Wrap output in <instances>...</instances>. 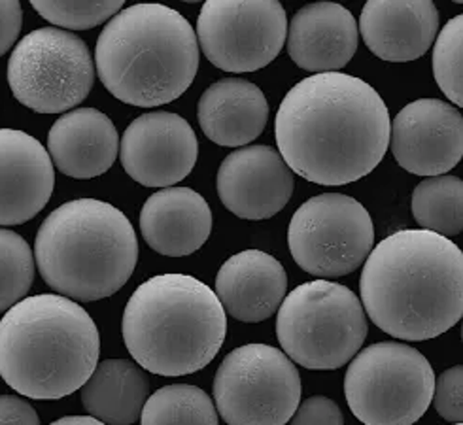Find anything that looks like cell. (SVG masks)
I'll list each match as a JSON object with an SVG mask.
<instances>
[{
    "mask_svg": "<svg viewBox=\"0 0 463 425\" xmlns=\"http://www.w3.org/2000/svg\"><path fill=\"white\" fill-rule=\"evenodd\" d=\"M390 112L378 91L343 72L293 85L275 121L279 154L291 173L318 185L371 175L390 146Z\"/></svg>",
    "mask_w": 463,
    "mask_h": 425,
    "instance_id": "obj_1",
    "label": "cell"
},
{
    "mask_svg": "<svg viewBox=\"0 0 463 425\" xmlns=\"http://www.w3.org/2000/svg\"><path fill=\"white\" fill-rule=\"evenodd\" d=\"M362 305L384 333L420 343L452 329L463 314V253L426 229L378 242L360 279Z\"/></svg>",
    "mask_w": 463,
    "mask_h": 425,
    "instance_id": "obj_2",
    "label": "cell"
},
{
    "mask_svg": "<svg viewBox=\"0 0 463 425\" xmlns=\"http://www.w3.org/2000/svg\"><path fill=\"white\" fill-rule=\"evenodd\" d=\"M99 352L93 317L62 295L25 297L0 320V376L29 399H62L81 390Z\"/></svg>",
    "mask_w": 463,
    "mask_h": 425,
    "instance_id": "obj_3",
    "label": "cell"
},
{
    "mask_svg": "<svg viewBox=\"0 0 463 425\" xmlns=\"http://www.w3.org/2000/svg\"><path fill=\"white\" fill-rule=\"evenodd\" d=\"M97 74L118 100L156 109L182 97L199 71L192 24L165 5H135L116 14L95 48Z\"/></svg>",
    "mask_w": 463,
    "mask_h": 425,
    "instance_id": "obj_4",
    "label": "cell"
},
{
    "mask_svg": "<svg viewBox=\"0 0 463 425\" xmlns=\"http://www.w3.org/2000/svg\"><path fill=\"white\" fill-rule=\"evenodd\" d=\"M121 333L137 365L159 376H185L213 361L227 335V314L195 276L157 274L125 307Z\"/></svg>",
    "mask_w": 463,
    "mask_h": 425,
    "instance_id": "obj_5",
    "label": "cell"
},
{
    "mask_svg": "<svg viewBox=\"0 0 463 425\" xmlns=\"http://www.w3.org/2000/svg\"><path fill=\"white\" fill-rule=\"evenodd\" d=\"M34 261L44 282L67 299H107L131 280L138 241L123 212L97 199L61 204L40 225Z\"/></svg>",
    "mask_w": 463,
    "mask_h": 425,
    "instance_id": "obj_6",
    "label": "cell"
},
{
    "mask_svg": "<svg viewBox=\"0 0 463 425\" xmlns=\"http://www.w3.org/2000/svg\"><path fill=\"white\" fill-rule=\"evenodd\" d=\"M277 336L293 364L310 371L339 369L364 346L365 310L357 295L343 284L307 282L282 301Z\"/></svg>",
    "mask_w": 463,
    "mask_h": 425,
    "instance_id": "obj_7",
    "label": "cell"
},
{
    "mask_svg": "<svg viewBox=\"0 0 463 425\" xmlns=\"http://www.w3.org/2000/svg\"><path fill=\"white\" fill-rule=\"evenodd\" d=\"M435 373L416 348L376 343L357 352L345 376L352 414L364 425H412L431 405Z\"/></svg>",
    "mask_w": 463,
    "mask_h": 425,
    "instance_id": "obj_8",
    "label": "cell"
},
{
    "mask_svg": "<svg viewBox=\"0 0 463 425\" xmlns=\"http://www.w3.org/2000/svg\"><path fill=\"white\" fill-rule=\"evenodd\" d=\"M14 97L38 114H61L88 99L95 62L86 42L74 33L42 27L19 40L8 61Z\"/></svg>",
    "mask_w": 463,
    "mask_h": 425,
    "instance_id": "obj_9",
    "label": "cell"
},
{
    "mask_svg": "<svg viewBox=\"0 0 463 425\" xmlns=\"http://www.w3.org/2000/svg\"><path fill=\"white\" fill-rule=\"evenodd\" d=\"M296 364L269 345H246L222 361L214 378L216 411L227 425H286L301 402Z\"/></svg>",
    "mask_w": 463,
    "mask_h": 425,
    "instance_id": "obj_10",
    "label": "cell"
},
{
    "mask_svg": "<svg viewBox=\"0 0 463 425\" xmlns=\"http://www.w3.org/2000/svg\"><path fill=\"white\" fill-rule=\"evenodd\" d=\"M291 258L308 274L336 279L362 267L374 248V227L362 203L322 194L298 208L288 227Z\"/></svg>",
    "mask_w": 463,
    "mask_h": 425,
    "instance_id": "obj_11",
    "label": "cell"
},
{
    "mask_svg": "<svg viewBox=\"0 0 463 425\" xmlns=\"http://www.w3.org/2000/svg\"><path fill=\"white\" fill-rule=\"evenodd\" d=\"M199 50L225 72H256L275 61L288 36L277 0H210L197 19Z\"/></svg>",
    "mask_w": 463,
    "mask_h": 425,
    "instance_id": "obj_12",
    "label": "cell"
},
{
    "mask_svg": "<svg viewBox=\"0 0 463 425\" xmlns=\"http://www.w3.org/2000/svg\"><path fill=\"white\" fill-rule=\"evenodd\" d=\"M121 165L137 184L171 187L192 175L199 157L195 131L182 116L148 112L121 137Z\"/></svg>",
    "mask_w": 463,
    "mask_h": 425,
    "instance_id": "obj_13",
    "label": "cell"
},
{
    "mask_svg": "<svg viewBox=\"0 0 463 425\" xmlns=\"http://www.w3.org/2000/svg\"><path fill=\"white\" fill-rule=\"evenodd\" d=\"M395 161L418 176H443L463 156V118L454 104L420 99L390 123Z\"/></svg>",
    "mask_w": 463,
    "mask_h": 425,
    "instance_id": "obj_14",
    "label": "cell"
},
{
    "mask_svg": "<svg viewBox=\"0 0 463 425\" xmlns=\"http://www.w3.org/2000/svg\"><path fill=\"white\" fill-rule=\"evenodd\" d=\"M293 173L270 146H248L229 154L218 170V195L242 220H267L289 203Z\"/></svg>",
    "mask_w": 463,
    "mask_h": 425,
    "instance_id": "obj_15",
    "label": "cell"
},
{
    "mask_svg": "<svg viewBox=\"0 0 463 425\" xmlns=\"http://www.w3.org/2000/svg\"><path fill=\"white\" fill-rule=\"evenodd\" d=\"M53 184L46 147L24 131L0 129V225H21L40 214Z\"/></svg>",
    "mask_w": 463,
    "mask_h": 425,
    "instance_id": "obj_16",
    "label": "cell"
},
{
    "mask_svg": "<svg viewBox=\"0 0 463 425\" xmlns=\"http://www.w3.org/2000/svg\"><path fill=\"white\" fill-rule=\"evenodd\" d=\"M439 21V10L430 0H369L357 31L378 59L409 62L431 48Z\"/></svg>",
    "mask_w": 463,
    "mask_h": 425,
    "instance_id": "obj_17",
    "label": "cell"
},
{
    "mask_svg": "<svg viewBox=\"0 0 463 425\" xmlns=\"http://www.w3.org/2000/svg\"><path fill=\"white\" fill-rule=\"evenodd\" d=\"M288 53L303 71L336 72L346 67L360 44L355 17L335 3L303 6L289 21Z\"/></svg>",
    "mask_w": 463,
    "mask_h": 425,
    "instance_id": "obj_18",
    "label": "cell"
},
{
    "mask_svg": "<svg viewBox=\"0 0 463 425\" xmlns=\"http://www.w3.org/2000/svg\"><path fill=\"white\" fill-rule=\"evenodd\" d=\"M288 291L282 263L261 250H244L229 258L216 276V297L223 310L244 324L265 322Z\"/></svg>",
    "mask_w": 463,
    "mask_h": 425,
    "instance_id": "obj_19",
    "label": "cell"
},
{
    "mask_svg": "<svg viewBox=\"0 0 463 425\" xmlns=\"http://www.w3.org/2000/svg\"><path fill=\"white\" fill-rule=\"evenodd\" d=\"M208 203L189 187H165L144 203L140 231L152 250L166 258L195 253L213 232Z\"/></svg>",
    "mask_w": 463,
    "mask_h": 425,
    "instance_id": "obj_20",
    "label": "cell"
},
{
    "mask_svg": "<svg viewBox=\"0 0 463 425\" xmlns=\"http://www.w3.org/2000/svg\"><path fill=\"white\" fill-rule=\"evenodd\" d=\"M48 154L65 176L97 178L110 170L119 156L116 125L95 109H76L52 125Z\"/></svg>",
    "mask_w": 463,
    "mask_h": 425,
    "instance_id": "obj_21",
    "label": "cell"
},
{
    "mask_svg": "<svg viewBox=\"0 0 463 425\" xmlns=\"http://www.w3.org/2000/svg\"><path fill=\"white\" fill-rule=\"evenodd\" d=\"M197 114L206 138L218 146L239 147L265 131L269 104L256 83L225 78L203 93Z\"/></svg>",
    "mask_w": 463,
    "mask_h": 425,
    "instance_id": "obj_22",
    "label": "cell"
},
{
    "mask_svg": "<svg viewBox=\"0 0 463 425\" xmlns=\"http://www.w3.org/2000/svg\"><path fill=\"white\" fill-rule=\"evenodd\" d=\"M148 397L150 382L129 359L102 361L81 386L83 407L107 425L135 423Z\"/></svg>",
    "mask_w": 463,
    "mask_h": 425,
    "instance_id": "obj_23",
    "label": "cell"
},
{
    "mask_svg": "<svg viewBox=\"0 0 463 425\" xmlns=\"http://www.w3.org/2000/svg\"><path fill=\"white\" fill-rule=\"evenodd\" d=\"M416 223L445 239L463 229V182L458 176H431L420 182L412 194Z\"/></svg>",
    "mask_w": 463,
    "mask_h": 425,
    "instance_id": "obj_24",
    "label": "cell"
},
{
    "mask_svg": "<svg viewBox=\"0 0 463 425\" xmlns=\"http://www.w3.org/2000/svg\"><path fill=\"white\" fill-rule=\"evenodd\" d=\"M140 421L142 425H218V411L201 388L171 384L148 397Z\"/></svg>",
    "mask_w": 463,
    "mask_h": 425,
    "instance_id": "obj_25",
    "label": "cell"
},
{
    "mask_svg": "<svg viewBox=\"0 0 463 425\" xmlns=\"http://www.w3.org/2000/svg\"><path fill=\"white\" fill-rule=\"evenodd\" d=\"M34 282V255L14 231L0 229V312L25 299Z\"/></svg>",
    "mask_w": 463,
    "mask_h": 425,
    "instance_id": "obj_26",
    "label": "cell"
},
{
    "mask_svg": "<svg viewBox=\"0 0 463 425\" xmlns=\"http://www.w3.org/2000/svg\"><path fill=\"white\" fill-rule=\"evenodd\" d=\"M463 15L452 17L437 33L433 48V74L439 88L456 104H463Z\"/></svg>",
    "mask_w": 463,
    "mask_h": 425,
    "instance_id": "obj_27",
    "label": "cell"
},
{
    "mask_svg": "<svg viewBox=\"0 0 463 425\" xmlns=\"http://www.w3.org/2000/svg\"><path fill=\"white\" fill-rule=\"evenodd\" d=\"M31 6L50 24L71 29V31H88L100 24H107L116 14L123 10L121 0H109V3H42L34 0Z\"/></svg>",
    "mask_w": 463,
    "mask_h": 425,
    "instance_id": "obj_28",
    "label": "cell"
},
{
    "mask_svg": "<svg viewBox=\"0 0 463 425\" xmlns=\"http://www.w3.org/2000/svg\"><path fill=\"white\" fill-rule=\"evenodd\" d=\"M463 369L452 367L445 371L439 378H435L433 388V405L439 416L450 421V423H461L463 418Z\"/></svg>",
    "mask_w": 463,
    "mask_h": 425,
    "instance_id": "obj_29",
    "label": "cell"
},
{
    "mask_svg": "<svg viewBox=\"0 0 463 425\" xmlns=\"http://www.w3.org/2000/svg\"><path fill=\"white\" fill-rule=\"evenodd\" d=\"M291 425H345V416L333 399L316 395L299 402Z\"/></svg>",
    "mask_w": 463,
    "mask_h": 425,
    "instance_id": "obj_30",
    "label": "cell"
},
{
    "mask_svg": "<svg viewBox=\"0 0 463 425\" xmlns=\"http://www.w3.org/2000/svg\"><path fill=\"white\" fill-rule=\"evenodd\" d=\"M24 25V10L19 3L5 0L0 3V57H3L14 44Z\"/></svg>",
    "mask_w": 463,
    "mask_h": 425,
    "instance_id": "obj_31",
    "label": "cell"
},
{
    "mask_svg": "<svg viewBox=\"0 0 463 425\" xmlns=\"http://www.w3.org/2000/svg\"><path fill=\"white\" fill-rule=\"evenodd\" d=\"M0 425H40V420L25 399L0 395Z\"/></svg>",
    "mask_w": 463,
    "mask_h": 425,
    "instance_id": "obj_32",
    "label": "cell"
},
{
    "mask_svg": "<svg viewBox=\"0 0 463 425\" xmlns=\"http://www.w3.org/2000/svg\"><path fill=\"white\" fill-rule=\"evenodd\" d=\"M50 425H107L93 416H65Z\"/></svg>",
    "mask_w": 463,
    "mask_h": 425,
    "instance_id": "obj_33",
    "label": "cell"
},
{
    "mask_svg": "<svg viewBox=\"0 0 463 425\" xmlns=\"http://www.w3.org/2000/svg\"><path fill=\"white\" fill-rule=\"evenodd\" d=\"M452 425H461V423H452Z\"/></svg>",
    "mask_w": 463,
    "mask_h": 425,
    "instance_id": "obj_34",
    "label": "cell"
}]
</instances>
